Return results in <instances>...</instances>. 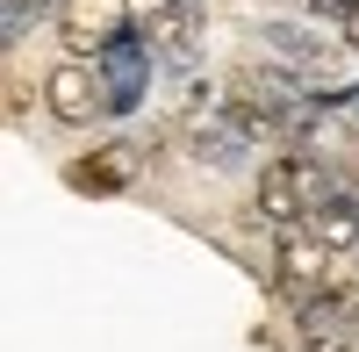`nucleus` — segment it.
Returning a JSON list of instances; mask_svg holds the SVG:
<instances>
[{
	"mask_svg": "<svg viewBox=\"0 0 359 352\" xmlns=\"http://www.w3.org/2000/svg\"><path fill=\"white\" fill-rule=\"evenodd\" d=\"M323 201H331V180H323V165H316L309 151H280V158H266V172H259V216H266V223L302 230Z\"/></svg>",
	"mask_w": 359,
	"mask_h": 352,
	"instance_id": "obj_1",
	"label": "nucleus"
},
{
	"mask_svg": "<svg viewBox=\"0 0 359 352\" xmlns=\"http://www.w3.org/2000/svg\"><path fill=\"white\" fill-rule=\"evenodd\" d=\"M223 108H230V123L245 130V137H266V130H302V123H294V108H287V79L252 72V65H237V72L223 79Z\"/></svg>",
	"mask_w": 359,
	"mask_h": 352,
	"instance_id": "obj_2",
	"label": "nucleus"
},
{
	"mask_svg": "<svg viewBox=\"0 0 359 352\" xmlns=\"http://www.w3.org/2000/svg\"><path fill=\"white\" fill-rule=\"evenodd\" d=\"M352 273H345V259L338 252H323V245H309V238H294V245H280L273 252V287L294 302V309H309V302H323V295H338Z\"/></svg>",
	"mask_w": 359,
	"mask_h": 352,
	"instance_id": "obj_3",
	"label": "nucleus"
},
{
	"mask_svg": "<svg viewBox=\"0 0 359 352\" xmlns=\"http://www.w3.org/2000/svg\"><path fill=\"white\" fill-rule=\"evenodd\" d=\"M57 36H65L72 57H94V50L108 57L130 36V8L123 0H65V8H57Z\"/></svg>",
	"mask_w": 359,
	"mask_h": 352,
	"instance_id": "obj_4",
	"label": "nucleus"
},
{
	"mask_svg": "<svg viewBox=\"0 0 359 352\" xmlns=\"http://www.w3.org/2000/svg\"><path fill=\"white\" fill-rule=\"evenodd\" d=\"M43 108L57 115V123H94V115L108 108V79L94 72V65H79V57H65V65H57L50 79H43Z\"/></svg>",
	"mask_w": 359,
	"mask_h": 352,
	"instance_id": "obj_5",
	"label": "nucleus"
},
{
	"mask_svg": "<svg viewBox=\"0 0 359 352\" xmlns=\"http://www.w3.org/2000/svg\"><path fill=\"white\" fill-rule=\"evenodd\" d=\"M208 22V0H158L151 15H144V43L180 57V50H194V29Z\"/></svg>",
	"mask_w": 359,
	"mask_h": 352,
	"instance_id": "obj_6",
	"label": "nucleus"
},
{
	"mask_svg": "<svg viewBox=\"0 0 359 352\" xmlns=\"http://www.w3.org/2000/svg\"><path fill=\"white\" fill-rule=\"evenodd\" d=\"M144 50H151L144 36H123V43L108 50V65H101V79H108V108H115V115L144 101Z\"/></svg>",
	"mask_w": 359,
	"mask_h": 352,
	"instance_id": "obj_7",
	"label": "nucleus"
},
{
	"mask_svg": "<svg viewBox=\"0 0 359 352\" xmlns=\"http://www.w3.org/2000/svg\"><path fill=\"white\" fill-rule=\"evenodd\" d=\"M130 172H137V151H130V144H108V151L65 165V180H72L79 194H115V187H130Z\"/></svg>",
	"mask_w": 359,
	"mask_h": 352,
	"instance_id": "obj_8",
	"label": "nucleus"
},
{
	"mask_svg": "<svg viewBox=\"0 0 359 352\" xmlns=\"http://www.w3.org/2000/svg\"><path fill=\"white\" fill-rule=\"evenodd\" d=\"M302 238L309 245H323V252H359V201H345V194H331V201H323V209L302 223Z\"/></svg>",
	"mask_w": 359,
	"mask_h": 352,
	"instance_id": "obj_9",
	"label": "nucleus"
},
{
	"mask_svg": "<svg viewBox=\"0 0 359 352\" xmlns=\"http://www.w3.org/2000/svg\"><path fill=\"white\" fill-rule=\"evenodd\" d=\"M273 43H280L287 57H302V65H316V72H331V43H309V36H294V29H273Z\"/></svg>",
	"mask_w": 359,
	"mask_h": 352,
	"instance_id": "obj_10",
	"label": "nucleus"
},
{
	"mask_svg": "<svg viewBox=\"0 0 359 352\" xmlns=\"http://www.w3.org/2000/svg\"><path fill=\"white\" fill-rule=\"evenodd\" d=\"M29 8H50V0H8V29H22V22H29ZM57 8H65V0H57Z\"/></svg>",
	"mask_w": 359,
	"mask_h": 352,
	"instance_id": "obj_11",
	"label": "nucleus"
},
{
	"mask_svg": "<svg viewBox=\"0 0 359 352\" xmlns=\"http://www.w3.org/2000/svg\"><path fill=\"white\" fill-rule=\"evenodd\" d=\"M338 352H359V338H352V345H338Z\"/></svg>",
	"mask_w": 359,
	"mask_h": 352,
	"instance_id": "obj_12",
	"label": "nucleus"
}]
</instances>
